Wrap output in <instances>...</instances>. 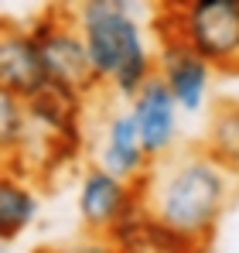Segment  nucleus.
Segmentation results:
<instances>
[{
  "mask_svg": "<svg viewBox=\"0 0 239 253\" xmlns=\"http://www.w3.org/2000/svg\"><path fill=\"white\" fill-rule=\"evenodd\" d=\"M110 240L120 247V253H201L195 243H188L185 236L158 222L144 202L113 229Z\"/></svg>",
  "mask_w": 239,
  "mask_h": 253,
  "instance_id": "10",
  "label": "nucleus"
},
{
  "mask_svg": "<svg viewBox=\"0 0 239 253\" xmlns=\"http://www.w3.org/2000/svg\"><path fill=\"white\" fill-rule=\"evenodd\" d=\"M35 42L44 58V72L48 83L72 92V96H89L92 89H99L89 48L82 42V31L72 17V7H48L35 24H28Z\"/></svg>",
  "mask_w": 239,
  "mask_h": 253,
  "instance_id": "4",
  "label": "nucleus"
},
{
  "mask_svg": "<svg viewBox=\"0 0 239 253\" xmlns=\"http://www.w3.org/2000/svg\"><path fill=\"white\" fill-rule=\"evenodd\" d=\"M38 253H48V250H38Z\"/></svg>",
  "mask_w": 239,
  "mask_h": 253,
  "instance_id": "15",
  "label": "nucleus"
},
{
  "mask_svg": "<svg viewBox=\"0 0 239 253\" xmlns=\"http://www.w3.org/2000/svg\"><path fill=\"white\" fill-rule=\"evenodd\" d=\"M201 147L215 161H222L229 171L239 174V99H219L215 103Z\"/></svg>",
  "mask_w": 239,
  "mask_h": 253,
  "instance_id": "12",
  "label": "nucleus"
},
{
  "mask_svg": "<svg viewBox=\"0 0 239 253\" xmlns=\"http://www.w3.org/2000/svg\"><path fill=\"white\" fill-rule=\"evenodd\" d=\"M212 65L201 58L195 48L174 38V35H158V76L178 99L181 113H201L208 103L212 89Z\"/></svg>",
  "mask_w": 239,
  "mask_h": 253,
  "instance_id": "6",
  "label": "nucleus"
},
{
  "mask_svg": "<svg viewBox=\"0 0 239 253\" xmlns=\"http://www.w3.org/2000/svg\"><path fill=\"white\" fill-rule=\"evenodd\" d=\"M48 253H120V247L110 236H82L76 243H65V247H55Z\"/></svg>",
  "mask_w": 239,
  "mask_h": 253,
  "instance_id": "14",
  "label": "nucleus"
},
{
  "mask_svg": "<svg viewBox=\"0 0 239 253\" xmlns=\"http://www.w3.org/2000/svg\"><path fill=\"white\" fill-rule=\"evenodd\" d=\"M72 17L89 48L99 85L117 89L133 99L144 85L158 76V51L144 38L133 7L123 0H82L72 7Z\"/></svg>",
  "mask_w": 239,
  "mask_h": 253,
  "instance_id": "2",
  "label": "nucleus"
},
{
  "mask_svg": "<svg viewBox=\"0 0 239 253\" xmlns=\"http://www.w3.org/2000/svg\"><path fill=\"white\" fill-rule=\"evenodd\" d=\"M31 137V117H28V103L0 92V147H3V161L14 158Z\"/></svg>",
  "mask_w": 239,
  "mask_h": 253,
  "instance_id": "13",
  "label": "nucleus"
},
{
  "mask_svg": "<svg viewBox=\"0 0 239 253\" xmlns=\"http://www.w3.org/2000/svg\"><path fill=\"white\" fill-rule=\"evenodd\" d=\"M38 212L41 195L35 192V185L28 178L3 171V181H0V236H3V243L17 240L24 229H31Z\"/></svg>",
  "mask_w": 239,
  "mask_h": 253,
  "instance_id": "11",
  "label": "nucleus"
},
{
  "mask_svg": "<svg viewBox=\"0 0 239 253\" xmlns=\"http://www.w3.org/2000/svg\"><path fill=\"white\" fill-rule=\"evenodd\" d=\"M92 165L106 168L110 174H117L130 185L147 181V174L154 171V161H151V154L140 140V126L133 120L130 106L106 120V133H103V144H99Z\"/></svg>",
  "mask_w": 239,
  "mask_h": 253,
  "instance_id": "9",
  "label": "nucleus"
},
{
  "mask_svg": "<svg viewBox=\"0 0 239 253\" xmlns=\"http://www.w3.org/2000/svg\"><path fill=\"white\" fill-rule=\"evenodd\" d=\"M158 35H174L226 76H239V0H185L158 7Z\"/></svg>",
  "mask_w": 239,
  "mask_h": 253,
  "instance_id": "3",
  "label": "nucleus"
},
{
  "mask_svg": "<svg viewBox=\"0 0 239 253\" xmlns=\"http://www.w3.org/2000/svg\"><path fill=\"white\" fill-rule=\"evenodd\" d=\"M130 113H133V120L140 126V140H144L151 161L158 165L164 158H171L174 154V144H178V117H181V106H178V99L171 96V89L164 85L160 76H154L151 83L130 99Z\"/></svg>",
  "mask_w": 239,
  "mask_h": 253,
  "instance_id": "8",
  "label": "nucleus"
},
{
  "mask_svg": "<svg viewBox=\"0 0 239 253\" xmlns=\"http://www.w3.org/2000/svg\"><path fill=\"white\" fill-rule=\"evenodd\" d=\"M144 202V181L130 185L99 165H89L79 178V222L89 236H113L120 222Z\"/></svg>",
  "mask_w": 239,
  "mask_h": 253,
  "instance_id": "5",
  "label": "nucleus"
},
{
  "mask_svg": "<svg viewBox=\"0 0 239 253\" xmlns=\"http://www.w3.org/2000/svg\"><path fill=\"white\" fill-rule=\"evenodd\" d=\"M236 178V171L215 161L205 147L174 151L147 174L144 206L158 222L195 243L201 253H208L219 222L233 202Z\"/></svg>",
  "mask_w": 239,
  "mask_h": 253,
  "instance_id": "1",
  "label": "nucleus"
},
{
  "mask_svg": "<svg viewBox=\"0 0 239 253\" xmlns=\"http://www.w3.org/2000/svg\"><path fill=\"white\" fill-rule=\"evenodd\" d=\"M48 72L41 48L31 28L17 24L14 17H3L0 31V92H10L17 99H35L41 89H48Z\"/></svg>",
  "mask_w": 239,
  "mask_h": 253,
  "instance_id": "7",
  "label": "nucleus"
}]
</instances>
